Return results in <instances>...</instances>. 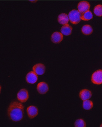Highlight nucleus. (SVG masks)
<instances>
[{
    "mask_svg": "<svg viewBox=\"0 0 102 127\" xmlns=\"http://www.w3.org/2000/svg\"><path fill=\"white\" fill-rule=\"evenodd\" d=\"M93 13L91 11L88 10L82 14L81 19L84 21H88L93 19Z\"/></svg>",
    "mask_w": 102,
    "mask_h": 127,
    "instance_id": "15",
    "label": "nucleus"
},
{
    "mask_svg": "<svg viewBox=\"0 0 102 127\" xmlns=\"http://www.w3.org/2000/svg\"><path fill=\"white\" fill-rule=\"evenodd\" d=\"M93 103L91 100H86L83 102V108L85 110H90L93 108Z\"/></svg>",
    "mask_w": 102,
    "mask_h": 127,
    "instance_id": "16",
    "label": "nucleus"
},
{
    "mask_svg": "<svg viewBox=\"0 0 102 127\" xmlns=\"http://www.w3.org/2000/svg\"><path fill=\"white\" fill-rule=\"evenodd\" d=\"M49 88L47 83L44 82L38 83L37 86V90L41 94H45L49 91Z\"/></svg>",
    "mask_w": 102,
    "mask_h": 127,
    "instance_id": "7",
    "label": "nucleus"
},
{
    "mask_svg": "<svg viewBox=\"0 0 102 127\" xmlns=\"http://www.w3.org/2000/svg\"><path fill=\"white\" fill-rule=\"evenodd\" d=\"M68 15L65 13H61L59 15L58 18V21L61 25H66L68 24L69 21Z\"/></svg>",
    "mask_w": 102,
    "mask_h": 127,
    "instance_id": "13",
    "label": "nucleus"
},
{
    "mask_svg": "<svg viewBox=\"0 0 102 127\" xmlns=\"http://www.w3.org/2000/svg\"><path fill=\"white\" fill-rule=\"evenodd\" d=\"M63 39V35L62 33L59 32H54L51 37V40L54 44H58L61 43Z\"/></svg>",
    "mask_w": 102,
    "mask_h": 127,
    "instance_id": "9",
    "label": "nucleus"
},
{
    "mask_svg": "<svg viewBox=\"0 0 102 127\" xmlns=\"http://www.w3.org/2000/svg\"><path fill=\"white\" fill-rule=\"evenodd\" d=\"M38 79V75L34 71L30 72L26 77V81L29 84H35L37 82Z\"/></svg>",
    "mask_w": 102,
    "mask_h": 127,
    "instance_id": "8",
    "label": "nucleus"
},
{
    "mask_svg": "<svg viewBox=\"0 0 102 127\" xmlns=\"http://www.w3.org/2000/svg\"><path fill=\"white\" fill-rule=\"evenodd\" d=\"M73 28L68 24L64 25L61 29V32L65 36L70 35L72 33Z\"/></svg>",
    "mask_w": 102,
    "mask_h": 127,
    "instance_id": "12",
    "label": "nucleus"
},
{
    "mask_svg": "<svg viewBox=\"0 0 102 127\" xmlns=\"http://www.w3.org/2000/svg\"><path fill=\"white\" fill-rule=\"evenodd\" d=\"M69 20L71 23L74 25H77L81 21L82 14L76 10H73L68 14Z\"/></svg>",
    "mask_w": 102,
    "mask_h": 127,
    "instance_id": "2",
    "label": "nucleus"
},
{
    "mask_svg": "<svg viewBox=\"0 0 102 127\" xmlns=\"http://www.w3.org/2000/svg\"><path fill=\"white\" fill-rule=\"evenodd\" d=\"M27 112L30 118L33 119L38 114V110L35 106H30L27 108Z\"/></svg>",
    "mask_w": 102,
    "mask_h": 127,
    "instance_id": "10",
    "label": "nucleus"
},
{
    "mask_svg": "<svg viewBox=\"0 0 102 127\" xmlns=\"http://www.w3.org/2000/svg\"><path fill=\"white\" fill-rule=\"evenodd\" d=\"M90 4L88 1H82L79 2L78 5V10L81 14H83L89 10Z\"/></svg>",
    "mask_w": 102,
    "mask_h": 127,
    "instance_id": "5",
    "label": "nucleus"
},
{
    "mask_svg": "<svg viewBox=\"0 0 102 127\" xmlns=\"http://www.w3.org/2000/svg\"><path fill=\"white\" fill-rule=\"evenodd\" d=\"M17 99L21 103L26 102L29 98V93L27 90L22 89L17 93Z\"/></svg>",
    "mask_w": 102,
    "mask_h": 127,
    "instance_id": "4",
    "label": "nucleus"
},
{
    "mask_svg": "<svg viewBox=\"0 0 102 127\" xmlns=\"http://www.w3.org/2000/svg\"><path fill=\"white\" fill-rule=\"evenodd\" d=\"M32 69L33 71L37 75H42L45 73V66L42 64H37L33 66Z\"/></svg>",
    "mask_w": 102,
    "mask_h": 127,
    "instance_id": "6",
    "label": "nucleus"
},
{
    "mask_svg": "<svg viewBox=\"0 0 102 127\" xmlns=\"http://www.w3.org/2000/svg\"><path fill=\"white\" fill-rule=\"evenodd\" d=\"M75 127H86V123L83 119H77L75 122Z\"/></svg>",
    "mask_w": 102,
    "mask_h": 127,
    "instance_id": "18",
    "label": "nucleus"
},
{
    "mask_svg": "<svg viewBox=\"0 0 102 127\" xmlns=\"http://www.w3.org/2000/svg\"><path fill=\"white\" fill-rule=\"evenodd\" d=\"M24 106L23 105L16 101H13L8 107L7 114L11 120L17 122L22 119L23 116Z\"/></svg>",
    "mask_w": 102,
    "mask_h": 127,
    "instance_id": "1",
    "label": "nucleus"
},
{
    "mask_svg": "<svg viewBox=\"0 0 102 127\" xmlns=\"http://www.w3.org/2000/svg\"><path fill=\"white\" fill-rule=\"evenodd\" d=\"M91 81L93 84L97 85L102 84V70L99 69L94 72L91 77Z\"/></svg>",
    "mask_w": 102,
    "mask_h": 127,
    "instance_id": "3",
    "label": "nucleus"
},
{
    "mask_svg": "<svg viewBox=\"0 0 102 127\" xmlns=\"http://www.w3.org/2000/svg\"><path fill=\"white\" fill-rule=\"evenodd\" d=\"M92 94L91 91L87 89L81 90L79 94V96L83 100H86L90 99L92 96Z\"/></svg>",
    "mask_w": 102,
    "mask_h": 127,
    "instance_id": "11",
    "label": "nucleus"
},
{
    "mask_svg": "<svg viewBox=\"0 0 102 127\" xmlns=\"http://www.w3.org/2000/svg\"><path fill=\"white\" fill-rule=\"evenodd\" d=\"M93 28L90 25H86L82 27L81 31L83 34L86 35H90L93 32Z\"/></svg>",
    "mask_w": 102,
    "mask_h": 127,
    "instance_id": "14",
    "label": "nucleus"
},
{
    "mask_svg": "<svg viewBox=\"0 0 102 127\" xmlns=\"http://www.w3.org/2000/svg\"><path fill=\"white\" fill-rule=\"evenodd\" d=\"M94 12L97 16H102V5L98 4L96 6L94 9Z\"/></svg>",
    "mask_w": 102,
    "mask_h": 127,
    "instance_id": "17",
    "label": "nucleus"
},
{
    "mask_svg": "<svg viewBox=\"0 0 102 127\" xmlns=\"http://www.w3.org/2000/svg\"><path fill=\"white\" fill-rule=\"evenodd\" d=\"M100 127H102V124H101V126H100Z\"/></svg>",
    "mask_w": 102,
    "mask_h": 127,
    "instance_id": "19",
    "label": "nucleus"
}]
</instances>
